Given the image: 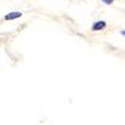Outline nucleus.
<instances>
[{
  "mask_svg": "<svg viewBox=\"0 0 125 125\" xmlns=\"http://www.w3.org/2000/svg\"><path fill=\"white\" fill-rule=\"evenodd\" d=\"M105 26H106V23L103 21V20H99V21H95L93 24V30L94 31H99V30L105 29Z\"/></svg>",
  "mask_w": 125,
  "mask_h": 125,
  "instance_id": "nucleus-1",
  "label": "nucleus"
},
{
  "mask_svg": "<svg viewBox=\"0 0 125 125\" xmlns=\"http://www.w3.org/2000/svg\"><path fill=\"white\" fill-rule=\"evenodd\" d=\"M23 14L20 13V11H11V13H9L5 15V20H15L18 18H20Z\"/></svg>",
  "mask_w": 125,
  "mask_h": 125,
  "instance_id": "nucleus-2",
  "label": "nucleus"
},
{
  "mask_svg": "<svg viewBox=\"0 0 125 125\" xmlns=\"http://www.w3.org/2000/svg\"><path fill=\"white\" fill-rule=\"evenodd\" d=\"M101 1H103L104 4H106V5H110V4L114 3V0H101Z\"/></svg>",
  "mask_w": 125,
  "mask_h": 125,
  "instance_id": "nucleus-3",
  "label": "nucleus"
},
{
  "mask_svg": "<svg viewBox=\"0 0 125 125\" xmlns=\"http://www.w3.org/2000/svg\"><path fill=\"white\" fill-rule=\"evenodd\" d=\"M120 34H121L123 36H125V30H121V31H120Z\"/></svg>",
  "mask_w": 125,
  "mask_h": 125,
  "instance_id": "nucleus-4",
  "label": "nucleus"
}]
</instances>
